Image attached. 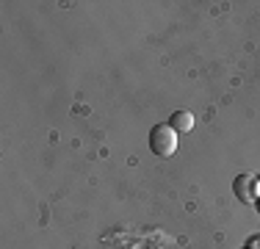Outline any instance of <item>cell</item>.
Here are the masks:
<instances>
[{"instance_id": "obj_3", "label": "cell", "mask_w": 260, "mask_h": 249, "mask_svg": "<svg viewBox=\"0 0 260 249\" xmlns=\"http://www.w3.org/2000/svg\"><path fill=\"white\" fill-rule=\"evenodd\" d=\"M169 124L177 133H188V130H194V114H191V111H175Z\"/></svg>"}, {"instance_id": "obj_1", "label": "cell", "mask_w": 260, "mask_h": 249, "mask_svg": "<svg viewBox=\"0 0 260 249\" xmlns=\"http://www.w3.org/2000/svg\"><path fill=\"white\" fill-rule=\"evenodd\" d=\"M150 149L158 158H172L177 149V130L172 124H155L150 130Z\"/></svg>"}, {"instance_id": "obj_2", "label": "cell", "mask_w": 260, "mask_h": 249, "mask_svg": "<svg viewBox=\"0 0 260 249\" xmlns=\"http://www.w3.org/2000/svg\"><path fill=\"white\" fill-rule=\"evenodd\" d=\"M233 191H235V197L241 199V202H246V205H255L257 202V191H260V183L252 174H238V177L233 180Z\"/></svg>"}]
</instances>
